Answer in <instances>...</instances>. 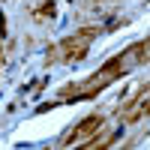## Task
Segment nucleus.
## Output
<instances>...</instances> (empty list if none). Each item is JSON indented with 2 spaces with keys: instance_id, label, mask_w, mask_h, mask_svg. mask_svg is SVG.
I'll use <instances>...</instances> for the list:
<instances>
[{
  "instance_id": "1",
  "label": "nucleus",
  "mask_w": 150,
  "mask_h": 150,
  "mask_svg": "<svg viewBox=\"0 0 150 150\" xmlns=\"http://www.w3.org/2000/svg\"><path fill=\"white\" fill-rule=\"evenodd\" d=\"M96 36H99V27H81V30H75V36H66V39L57 45L63 63H75V60H81L87 51H90V42L96 39Z\"/></svg>"
},
{
  "instance_id": "2",
  "label": "nucleus",
  "mask_w": 150,
  "mask_h": 150,
  "mask_svg": "<svg viewBox=\"0 0 150 150\" xmlns=\"http://www.w3.org/2000/svg\"><path fill=\"white\" fill-rule=\"evenodd\" d=\"M102 123H105V117L102 114H87L78 126H75L69 135H66V141L63 144H75V141H84V138H93V135L102 129Z\"/></svg>"
},
{
  "instance_id": "3",
  "label": "nucleus",
  "mask_w": 150,
  "mask_h": 150,
  "mask_svg": "<svg viewBox=\"0 0 150 150\" xmlns=\"http://www.w3.org/2000/svg\"><path fill=\"white\" fill-rule=\"evenodd\" d=\"M54 12H57L54 3H51V0H45L42 6H36V9H33V18H36V21H45V18H54Z\"/></svg>"
},
{
  "instance_id": "4",
  "label": "nucleus",
  "mask_w": 150,
  "mask_h": 150,
  "mask_svg": "<svg viewBox=\"0 0 150 150\" xmlns=\"http://www.w3.org/2000/svg\"><path fill=\"white\" fill-rule=\"evenodd\" d=\"M144 63H150V36H147V39H141V57H138V66H144Z\"/></svg>"
},
{
  "instance_id": "5",
  "label": "nucleus",
  "mask_w": 150,
  "mask_h": 150,
  "mask_svg": "<svg viewBox=\"0 0 150 150\" xmlns=\"http://www.w3.org/2000/svg\"><path fill=\"white\" fill-rule=\"evenodd\" d=\"M0 36H6V18H3V12H0Z\"/></svg>"
},
{
  "instance_id": "6",
  "label": "nucleus",
  "mask_w": 150,
  "mask_h": 150,
  "mask_svg": "<svg viewBox=\"0 0 150 150\" xmlns=\"http://www.w3.org/2000/svg\"><path fill=\"white\" fill-rule=\"evenodd\" d=\"M0 66H3V57H0Z\"/></svg>"
}]
</instances>
